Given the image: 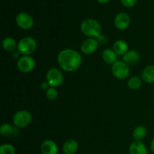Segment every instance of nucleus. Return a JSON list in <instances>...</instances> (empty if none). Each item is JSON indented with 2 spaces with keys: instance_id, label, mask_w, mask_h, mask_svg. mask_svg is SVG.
Here are the masks:
<instances>
[{
  "instance_id": "obj_1",
  "label": "nucleus",
  "mask_w": 154,
  "mask_h": 154,
  "mask_svg": "<svg viewBox=\"0 0 154 154\" xmlns=\"http://www.w3.org/2000/svg\"><path fill=\"white\" fill-rule=\"evenodd\" d=\"M57 62L63 70L69 72H75L81 66L82 57L75 50L65 49L59 53Z\"/></svg>"
},
{
  "instance_id": "obj_2",
  "label": "nucleus",
  "mask_w": 154,
  "mask_h": 154,
  "mask_svg": "<svg viewBox=\"0 0 154 154\" xmlns=\"http://www.w3.org/2000/svg\"><path fill=\"white\" fill-rule=\"evenodd\" d=\"M81 32L87 37H99L102 32V26L97 20L94 19H87L81 25Z\"/></svg>"
},
{
  "instance_id": "obj_3",
  "label": "nucleus",
  "mask_w": 154,
  "mask_h": 154,
  "mask_svg": "<svg viewBox=\"0 0 154 154\" xmlns=\"http://www.w3.org/2000/svg\"><path fill=\"white\" fill-rule=\"evenodd\" d=\"M18 52L23 56H30L37 49V42L32 37H24L17 44Z\"/></svg>"
},
{
  "instance_id": "obj_4",
  "label": "nucleus",
  "mask_w": 154,
  "mask_h": 154,
  "mask_svg": "<svg viewBox=\"0 0 154 154\" xmlns=\"http://www.w3.org/2000/svg\"><path fill=\"white\" fill-rule=\"evenodd\" d=\"M111 72L116 78L119 80H124L129 77L130 69L129 65L123 61H117L112 65Z\"/></svg>"
},
{
  "instance_id": "obj_5",
  "label": "nucleus",
  "mask_w": 154,
  "mask_h": 154,
  "mask_svg": "<svg viewBox=\"0 0 154 154\" xmlns=\"http://www.w3.org/2000/svg\"><path fill=\"white\" fill-rule=\"evenodd\" d=\"M46 80L51 87H58L63 84L64 78L60 70L57 68H51L47 72Z\"/></svg>"
},
{
  "instance_id": "obj_6",
  "label": "nucleus",
  "mask_w": 154,
  "mask_h": 154,
  "mask_svg": "<svg viewBox=\"0 0 154 154\" xmlns=\"http://www.w3.org/2000/svg\"><path fill=\"white\" fill-rule=\"evenodd\" d=\"M32 114L26 110H21L14 114L13 117V123L17 127L24 128L29 126L32 121Z\"/></svg>"
},
{
  "instance_id": "obj_7",
  "label": "nucleus",
  "mask_w": 154,
  "mask_h": 154,
  "mask_svg": "<svg viewBox=\"0 0 154 154\" xmlns=\"http://www.w3.org/2000/svg\"><path fill=\"white\" fill-rule=\"evenodd\" d=\"M17 66L21 72L29 73L35 67V61L30 56H23L18 60Z\"/></svg>"
},
{
  "instance_id": "obj_8",
  "label": "nucleus",
  "mask_w": 154,
  "mask_h": 154,
  "mask_svg": "<svg viewBox=\"0 0 154 154\" xmlns=\"http://www.w3.org/2000/svg\"><path fill=\"white\" fill-rule=\"evenodd\" d=\"M16 23L22 29L29 30L33 26L34 20L29 14L20 12L16 17Z\"/></svg>"
},
{
  "instance_id": "obj_9",
  "label": "nucleus",
  "mask_w": 154,
  "mask_h": 154,
  "mask_svg": "<svg viewBox=\"0 0 154 154\" xmlns=\"http://www.w3.org/2000/svg\"><path fill=\"white\" fill-rule=\"evenodd\" d=\"M99 47V42L93 38H89L84 40L81 45V50L83 54L90 55L93 54Z\"/></svg>"
},
{
  "instance_id": "obj_10",
  "label": "nucleus",
  "mask_w": 154,
  "mask_h": 154,
  "mask_svg": "<svg viewBox=\"0 0 154 154\" xmlns=\"http://www.w3.org/2000/svg\"><path fill=\"white\" fill-rule=\"evenodd\" d=\"M130 24V17L126 13H119L114 18V25L118 29L125 30Z\"/></svg>"
},
{
  "instance_id": "obj_11",
  "label": "nucleus",
  "mask_w": 154,
  "mask_h": 154,
  "mask_svg": "<svg viewBox=\"0 0 154 154\" xmlns=\"http://www.w3.org/2000/svg\"><path fill=\"white\" fill-rule=\"evenodd\" d=\"M41 152L42 154H57L58 147L52 140H46L41 145Z\"/></svg>"
},
{
  "instance_id": "obj_12",
  "label": "nucleus",
  "mask_w": 154,
  "mask_h": 154,
  "mask_svg": "<svg viewBox=\"0 0 154 154\" xmlns=\"http://www.w3.org/2000/svg\"><path fill=\"white\" fill-rule=\"evenodd\" d=\"M129 153L130 154H147L146 146L142 141H135L129 146Z\"/></svg>"
},
{
  "instance_id": "obj_13",
  "label": "nucleus",
  "mask_w": 154,
  "mask_h": 154,
  "mask_svg": "<svg viewBox=\"0 0 154 154\" xmlns=\"http://www.w3.org/2000/svg\"><path fill=\"white\" fill-rule=\"evenodd\" d=\"M78 149V143L75 139L71 138L67 140L63 144V150L65 154H74Z\"/></svg>"
},
{
  "instance_id": "obj_14",
  "label": "nucleus",
  "mask_w": 154,
  "mask_h": 154,
  "mask_svg": "<svg viewBox=\"0 0 154 154\" xmlns=\"http://www.w3.org/2000/svg\"><path fill=\"white\" fill-rule=\"evenodd\" d=\"M139 54L136 51H127L124 55L123 56V60L124 63L127 65H133L139 61Z\"/></svg>"
},
{
  "instance_id": "obj_15",
  "label": "nucleus",
  "mask_w": 154,
  "mask_h": 154,
  "mask_svg": "<svg viewBox=\"0 0 154 154\" xmlns=\"http://www.w3.org/2000/svg\"><path fill=\"white\" fill-rule=\"evenodd\" d=\"M141 78L144 82L152 84L154 82V66H147L141 73Z\"/></svg>"
},
{
  "instance_id": "obj_16",
  "label": "nucleus",
  "mask_w": 154,
  "mask_h": 154,
  "mask_svg": "<svg viewBox=\"0 0 154 154\" xmlns=\"http://www.w3.org/2000/svg\"><path fill=\"white\" fill-rule=\"evenodd\" d=\"M113 50L117 55H124L128 50V45L125 41L117 40L113 45Z\"/></svg>"
},
{
  "instance_id": "obj_17",
  "label": "nucleus",
  "mask_w": 154,
  "mask_h": 154,
  "mask_svg": "<svg viewBox=\"0 0 154 154\" xmlns=\"http://www.w3.org/2000/svg\"><path fill=\"white\" fill-rule=\"evenodd\" d=\"M117 54L114 52V50H111L108 48V49H105L102 52V57L105 63L113 65L114 63L117 62Z\"/></svg>"
},
{
  "instance_id": "obj_18",
  "label": "nucleus",
  "mask_w": 154,
  "mask_h": 154,
  "mask_svg": "<svg viewBox=\"0 0 154 154\" xmlns=\"http://www.w3.org/2000/svg\"><path fill=\"white\" fill-rule=\"evenodd\" d=\"M2 48L8 52H11L17 48V44L16 41L11 37L5 38L2 41Z\"/></svg>"
},
{
  "instance_id": "obj_19",
  "label": "nucleus",
  "mask_w": 154,
  "mask_h": 154,
  "mask_svg": "<svg viewBox=\"0 0 154 154\" xmlns=\"http://www.w3.org/2000/svg\"><path fill=\"white\" fill-rule=\"evenodd\" d=\"M147 129L144 126H137L133 131L132 133V137L135 139V141H141L147 135Z\"/></svg>"
},
{
  "instance_id": "obj_20",
  "label": "nucleus",
  "mask_w": 154,
  "mask_h": 154,
  "mask_svg": "<svg viewBox=\"0 0 154 154\" xmlns=\"http://www.w3.org/2000/svg\"><path fill=\"white\" fill-rule=\"evenodd\" d=\"M128 87L131 89V90H138L140 87L142 85V81L140 78L137 76L132 77L128 81Z\"/></svg>"
},
{
  "instance_id": "obj_21",
  "label": "nucleus",
  "mask_w": 154,
  "mask_h": 154,
  "mask_svg": "<svg viewBox=\"0 0 154 154\" xmlns=\"http://www.w3.org/2000/svg\"><path fill=\"white\" fill-rule=\"evenodd\" d=\"M13 127L9 123H3L0 127V134L4 137L10 136L13 134Z\"/></svg>"
},
{
  "instance_id": "obj_22",
  "label": "nucleus",
  "mask_w": 154,
  "mask_h": 154,
  "mask_svg": "<svg viewBox=\"0 0 154 154\" xmlns=\"http://www.w3.org/2000/svg\"><path fill=\"white\" fill-rule=\"evenodd\" d=\"M0 154H15V148L10 144H4L0 146Z\"/></svg>"
},
{
  "instance_id": "obj_23",
  "label": "nucleus",
  "mask_w": 154,
  "mask_h": 154,
  "mask_svg": "<svg viewBox=\"0 0 154 154\" xmlns=\"http://www.w3.org/2000/svg\"><path fill=\"white\" fill-rule=\"evenodd\" d=\"M46 97L51 101L57 99L58 97V92L55 87H50L46 90Z\"/></svg>"
},
{
  "instance_id": "obj_24",
  "label": "nucleus",
  "mask_w": 154,
  "mask_h": 154,
  "mask_svg": "<svg viewBox=\"0 0 154 154\" xmlns=\"http://www.w3.org/2000/svg\"><path fill=\"white\" fill-rule=\"evenodd\" d=\"M137 0H121V2L123 4V5H124L125 7L127 8H131L132 6H134L136 3Z\"/></svg>"
},
{
  "instance_id": "obj_25",
  "label": "nucleus",
  "mask_w": 154,
  "mask_h": 154,
  "mask_svg": "<svg viewBox=\"0 0 154 154\" xmlns=\"http://www.w3.org/2000/svg\"><path fill=\"white\" fill-rule=\"evenodd\" d=\"M48 85H49V84H48V82H43L41 84V88H42V90H47L48 89Z\"/></svg>"
},
{
  "instance_id": "obj_26",
  "label": "nucleus",
  "mask_w": 154,
  "mask_h": 154,
  "mask_svg": "<svg viewBox=\"0 0 154 154\" xmlns=\"http://www.w3.org/2000/svg\"><path fill=\"white\" fill-rule=\"evenodd\" d=\"M150 149H151V151L154 153V138L151 141V144H150Z\"/></svg>"
},
{
  "instance_id": "obj_27",
  "label": "nucleus",
  "mask_w": 154,
  "mask_h": 154,
  "mask_svg": "<svg viewBox=\"0 0 154 154\" xmlns=\"http://www.w3.org/2000/svg\"><path fill=\"white\" fill-rule=\"evenodd\" d=\"M99 3H107L108 2H110L111 0H97Z\"/></svg>"
}]
</instances>
